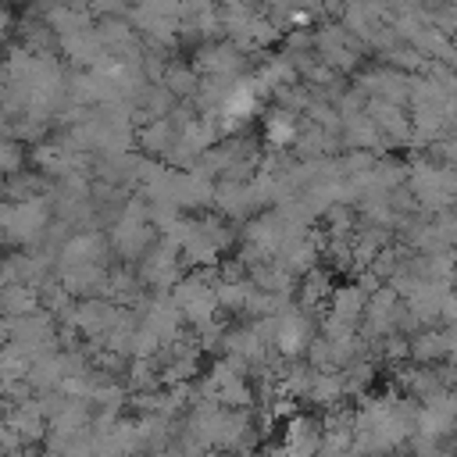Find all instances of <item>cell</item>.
Returning <instances> with one entry per match:
<instances>
[{"label": "cell", "instance_id": "1", "mask_svg": "<svg viewBox=\"0 0 457 457\" xmlns=\"http://www.w3.org/2000/svg\"><path fill=\"white\" fill-rule=\"evenodd\" d=\"M411 189H414L421 207L446 211L457 200V171L453 168H428V164H421L411 175Z\"/></svg>", "mask_w": 457, "mask_h": 457}, {"label": "cell", "instance_id": "2", "mask_svg": "<svg viewBox=\"0 0 457 457\" xmlns=\"http://www.w3.org/2000/svg\"><path fill=\"white\" fill-rule=\"evenodd\" d=\"M311 339H314V332H311L307 314H300V311H278V314H275V350H278L282 357H300V353H307Z\"/></svg>", "mask_w": 457, "mask_h": 457}, {"label": "cell", "instance_id": "3", "mask_svg": "<svg viewBox=\"0 0 457 457\" xmlns=\"http://www.w3.org/2000/svg\"><path fill=\"white\" fill-rule=\"evenodd\" d=\"M4 421L21 436L25 446L43 443L46 439V428H50V421H46V414H43V407H39L36 396L32 400H21V403H11L7 414H4Z\"/></svg>", "mask_w": 457, "mask_h": 457}, {"label": "cell", "instance_id": "4", "mask_svg": "<svg viewBox=\"0 0 457 457\" xmlns=\"http://www.w3.org/2000/svg\"><path fill=\"white\" fill-rule=\"evenodd\" d=\"M282 443L289 450V457H314L318 446H321V418L314 414H293L286 418V432H282Z\"/></svg>", "mask_w": 457, "mask_h": 457}, {"label": "cell", "instance_id": "5", "mask_svg": "<svg viewBox=\"0 0 457 457\" xmlns=\"http://www.w3.org/2000/svg\"><path fill=\"white\" fill-rule=\"evenodd\" d=\"M104 250H107L104 236L79 232V236H71V239L61 243V268H68V264H100L104 261Z\"/></svg>", "mask_w": 457, "mask_h": 457}, {"label": "cell", "instance_id": "6", "mask_svg": "<svg viewBox=\"0 0 457 457\" xmlns=\"http://www.w3.org/2000/svg\"><path fill=\"white\" fill-rule=\"evenodd\" d=\"M364 307H368V289L364 286H336L332 289V300H328V314L346 321V325H357L364 321Z\"/></svg>", "mask_w": 457, "mask_h": 457}, {"label": "cell", "instance_id": "7", "mask_svg": "<svg viewBox=\"0 0 457 457\" xmlns=\"http://www.w3.org/2000/svg\"><path fill=\"white\" fill-rule=\"evenodd\" d=\"M36 307H39V289L36 286H25V282L0 286V314L4 318H21V314H32Z\"/></svg>", "mask_w": 457, "mask_h": 457}, {"label": "cell", "instance_id": "8", "mask_svg": "<svg viewBox=\"0 0 457 457\" xmlns=\"http://www.w3.org/2000/svg\"><path fill=\"white\" fill-rule=\"evenodd\" d=\"M303 282H300V307L303 311H318V307H325L328 300H332V278L325 275V271H318V268H311V271H303L300 275Z\"/></svg>", "mask_w": 457, "mask_h": 457}, {"label": "cell", "instance_id": "9", "mask_svg": "<svg viewBox=\"0 0 457 457\" xmlns=\"http://www.w3.org/2000/svg\"><path fill=\"white\" fill-rule=\"evenodd\" d=\"M343 396H346V386H343V375L339 371H318L314 375V386L307 393V400L318 403V407H325V411L328 407H339Z\"/></svg>", "mask_w": 457, "mask_h": 457}, {"label": "cell", "instance_id": "10", "mask_svg": "<svg viewBox=\"0 0 457 457\" xmlns=\"http://www.w3.org/2000/svg\"><path fill=\"white\" fill-rule=\"evenodd\" d=\"M411 357L414 361H443V357H450V339H446V332H421V336H414L411 339Z\"/></svg>", "mask_w": 457, "mask_h": 457}, {"label": "cell", "instance_id": "11", "mask_svg": "<svg viewBox=\"0 0 457 457\" xmlns=\"http://www.w3.org/2000/svg\"><path fill=\"white\" fill-rule=\"evenodd\" d=\"M171 143H175V129H171V121H164V118L150 121V125L139 132V146H143L146 154H168Z\"/></svg>", "mask_w": 457, "mask_h": 457}, {"label": "cell", "instance_id": "12", "mask_svg": "<svg viewBox=\"0 0 457 457\" xmlns=\"http://www.w3.org/2000/svg\"><path fill=\"white\" fill-rule=\"evenodd\" d=\"M289 139H296L293 111H275V114L268 118V143H271V146H286Z\"/></svg>", "mask_w": 457, "mask_h": 457}, {"label": "cell", "instance_id": "13", "mask_svg": "<svg viewBox=\"0 0 457 457\" xmlns=\"http://www.w3.org/2000/svg\"><path fill=\"white\" fill-rule=\"evenodd\" d=\"M196 86H200V79H196L193 68H168V89H171V96H193Z\"/></svg>", "mask_w": 457, "mask_h": 457}, {"label": "cell", "instance_id": "14", "mask_svg": "<svg viewBox=\"0 0 457 457\" xmlns=\"http://www.w3.org/2000/svg\"><path fill=\"white\" fill-rule=\"evenodd\" d=\"M21 161H25L21 146H18L14 139H4V136H0V175H14V171H21Z\"/></svg>", "mask_w": 457, "mask_h": 457}, {"label": "cell", "instance_id": "15", "mask_svg": "<svg viewBox=\"0 0 457 457\" xmlns=\"http://www.w3.org/2000/svg\"><path fill=\"white\" fill-rule=\"evenodd\" d=\"M7 29H11V14H7L4 7H0V39L7 36Z\"/></svg>", "mask_w": 457, "mask_h": 457}, {"label": "cell", "instance_id": "16", "mask_svg": "<svg viewBox=\"0 0 457 457\" xmlns=\"http://www.w3.org/2000/svg\"><path fill=\"white\" fill-rule=\"evenodd\" d=\"M446 339H450V357L457 361V325H453V328L446 332Z\"/></svg>", "mask_w": 457, "mask_h": 457}, {"label": "cell", "instance_id": "17", "mask_svg": "<svg viewBox=\"0 0 457 457\" xmlns=\"http://www.w3.org/2000/svg\"><path fill=\"white\" fill-rule=\"evenodd\" d=\"M4 121H7V114H4V107H0V129H4Z\"/></svg>", "mask_w": 457, "mask_h": 457}, {"label": "cell", "instance_id": "18", "mask_svg": "<svg viewBox=\"0 0 457 457\" xmlns=\"http://www.w3.org/2000/svg\"><path fill=\"white\" fill-rule=\"evenodd\" d=\"M0 350H4V343H0Z\"/></svg>", "mask_w": 457, "mask_h": 457}]
</instances>
